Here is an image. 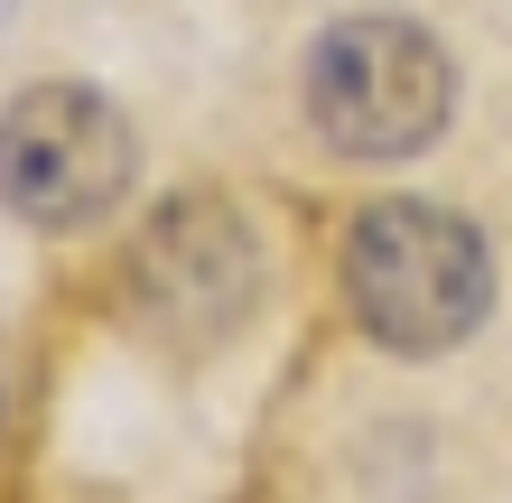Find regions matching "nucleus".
Instances as JSON below:
<instances>
[{
	"label": "nucleus",
	"instance_id": "obj_4",
	"mask_svg": "<svg viewBox=\"0 0 512 503\" xmlns=\"http://www.w3.org/2000/svg\"><path fill=\"white\" fill-rule=\"evenodd\" d=\"M252 299H261V243L224 196L187 187V196L149 205V224L122 252V308L140 336H159L177 354L224 345L252 317Z\"/></svg>",
	"mask_w": 512,
	"mask_h": 503
},
{
	"label": "nucleus",
	"instance_id": "obj_3",
	"mask_svg": "<svg viewBox=\"0 0 512 503\" xmlns=\"http://www.w3.org/2000/svg\"><path fill=\"white\" fill-rule=\"evenodd\" d=\"M140 177V140L122 122V103L94 84H19L0 103V205L38 233H75L103 224Z\"/></svg>",
	"mask_w": 512,
	"mask_h": 503
},
{
	"label": "nucleus",
	"instance_id": "obj_1",
	"mask_svg": "<svg viewBox=\"0 0 512 503\" xmlns=\"http://www.w3.org/2000/svg\"><path fill=\"white\" fill-rule=\"evenodd\" d=\"M345 308L382 354H447L485 327L494 308V252L466 215L429 196H382L345 224L336 252Z\"/></svg>",
	"mask_w": 512,
	"mask_h": 503
},
{
	"label": "nucleus",
	"instance_id": "obj_2",
	"mask_svg": "<svg viewBox=\"0 0 512 503\" xmlns=\"http://www.w3.org/2000/svg\"><path fill=\"white\" fill-rule=\"evenodd\" d=\"M308 131L336 159H419L457 112V56H447L438 28H419L401 10H354L336 28H317L308 47Z\"/></svg>",
	"mask_w": 512,
	"mask_h": 503
}]
</instances>
